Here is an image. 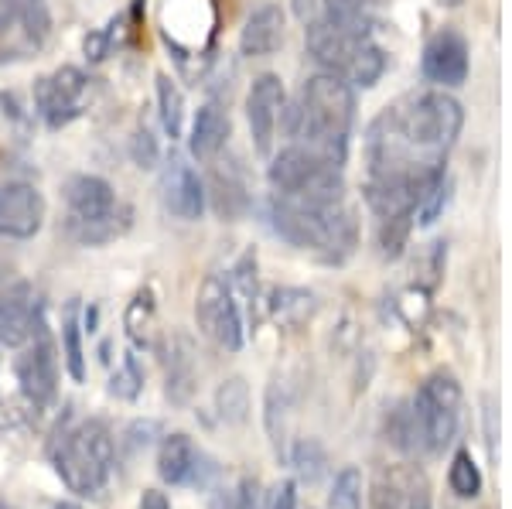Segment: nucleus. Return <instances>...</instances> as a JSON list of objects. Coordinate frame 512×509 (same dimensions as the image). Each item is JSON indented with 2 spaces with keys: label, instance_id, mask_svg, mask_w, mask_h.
Instances as JSON below:
<instances>
[{
  "label": "nucleus",
  "instance_id": "f257e3e1",
  "mask_svg": "<svg viewBox=\"0 0 512 509\" xmlns=\"http://www.w3.org/2000/svg\"><path fill=\"white\" fill-rule=\"evenodd\" d=\"M280 120L294 137V144H304L325 154L328 161L345 164L355 123V89L335 72H318L304 82L297 100L284 106Z\"/></svg>",
  "mask_w": 512,
  "mask_h": 509
},
{
  "label": "nucleus",
  "instance_id": "f03ea898",
  "mask_svg": "<svg viewBox=\"0 0 512 509\" xmlns=\"http://www.w3.org/2000/svg\"><path fill=\"white\" fill-rule=\"evenodd\" d=\"M461 424V387L451 373H431L407 404L390 410L386 434L403 455H441Z\"/></svg>",
  "mask_w": 512,
  "mask_h": 509
},
{
  "label": "nucleus",
  "instance_id": "7ed1b4c3",
  "mask_svg": "<svg viewBox=\"0 0 512 509\" xmlns=\"http://www.w3.org/2000/svg\"><path fill=\"white\" fill-rule=\"evenodd\" d=\"M267 219L280 240L297 246V250H311L325 264L349 260L355 243H359V223H355V212L345 205V199L304 202V199L270 195Z\"/></svg>",
  "mask_w": 512,
  "mask_h": 509
},
{
  "label": "nucleus",
  "instance_id": "20e7f679",
  "mask_svg": "<svg viewBox=\"0 0 512 509\" xmlns=\"http://www.w3.org/2000/svg\"><path fill=\"white\" fill-rule=\"evenodd\" d=\"M65 236L79 246H103L127 233L130 209L117 199L113 185L99 175H72L62 188Z\"/></svg>",
  "mask_w": 512,
  "mask_h": 509
},
{
  "label": "nucleus",
  "instance_id": "39448f33",
  "mask_svg": "<svg viewBox=\"0 0 512 509\" xmlns=\"http://www.w3.org/2000/svg\"><path fill=\"white\" fill-rule=\"evenodd\" d=\"M55 475L65 482V489L76 496H99L106 489L117 465V445L103 421H82L72 431H62V438L52 448Z\"/></svg>",
  "mask_w": 512,
  "mask_h": 509
},
{
  "label": "nucleus",
  "instance_id": "423d86ee",
  "mask_svg": "<svg viewBox=\"0 0 512 509\" xmlns=\"http://www.w3.org/2000/svg\"><path fill=\"white\" fill-rule=\"evenodd\" d=\"M267 182L274 195L304 202H342L345 199V178L342 164L328 161L325 154L311 151L304 144H291L270 158Z\"/></svg>",
  "mask_w": 512,
  "mask_h": 509
},
{
  "label": "nucleus",
  "instance_id": "0eeeda50",
  "mask_svg": "<svg viewBox=\"0 0 512 509\" xmlns=\"http://www.w3.org/2000/svg\"><path fill=\"white\" fill-rule=\"evenodd\" d=\"M195 322L202 328V335H209L219 349L239 352L246 339L243 325V308L236 301V287L229 284V277H205V284L198 287L195 298Z\"/></svg>",
  "mask_w": 512,
  "mask_h": 509
},
{
  "label": "nucleus",
  "instance_id": "6e6552de",
  "mask_svg": "<svg viewBox=\"0 0 512 509\" xmlns=\"http://www.w3.org/2000/svg\"><path fill=\"white\" fill-rule=\"evenodd\" d=\"M308 38V55L321 65V72H335V76H345L349 65L359 59L362 48L373 41L369 35V18L359 21H328V18H315L304 31Z\"/></svg>",
  "mask_w": 512,
  "mask_h": 509
},
{
  "label": "nucleus",
  "instance_id": "1a4fd4ad",
  "mask_svg": "<svg viewBox=\"0 0 512 509\" xmlns=\"http://www.w3.org/2000/svg\"><path fill=\"white\" fill-rule=\"evenodd\" d=\"M52 31L45 0H0V62L31 59Z\"/></svg>",
  "mask_w": 512,
  "mask_h": 509
},
{
  "label": "nucleus",
  "instance_id": "9d476101",
  "mask_svg": "<svg viewBox=\"0 0 512 509\" xmlns=\"http://www.w3.org/2000/svg\"><path fill=\"white\" fill-rule=\"evenodd\" d=\"M86 93L89 79L82 76L76 65H62V69L48 72V76L35 82V110L48 130H62L82 113Z\"/></svg>",
  "mask_w": 512,
  "mask_h": 509
},
{
  "label": "nucleus",
  "instance_id": "9b49d317",
  "mask_svg": "<svg viewBox=\"0 0 512 509\" xmlns=\"http://www.w3.org/2000/svg\"><path fill=\"white\" fill-rule=\"evenodd\" d=\"M14 373H18L24 397L35 407H48L55 400V393H59V349H55L45 325L24 342L21 356L14 359Z\"/></svg>",
  "mask_w": 512,
  "mask_h": 509
},
{
  "label": "nucleus",
  "instance_id": "f8f14e48",
  "mask_svg": "<svg viewBox=\"0 0 512 509\" xmlns=\"http://www.w3.org/2000/svg\"><path fill=\"white\" fill-rule=\"evenodd\" d=\"M284 106H287L284 79L274 76V72H263V76L253 79L250 96H246V123H250L256 154L274 151L277 123L284 117Z\"/></svg>",
  "mask_w": 512,
  "mask_h": 509
},
{
  "label": "nucleus",
  "instance_id": "ddd939ff",
  "mask_svg": "<svg viewBox=\"0 0 512 509\" xmlns=\"http://www.w3.org/2000/svg\"><path fill=\"white\" fill-rule=\"evenodd\" d=\"M45 325L35 284L7 281L0 287V346L21 349Z\"/></svg>",
  "mask_w": 512,
  "mask_h": 509
},
{
  "label": "nucleus",
  "instance_id": "4468645a",
  "mask_svg": "<svg viewBox=\"0 0 512 509\" xmlns=\"http://www.w3.org/2000/svg\"><path fill=\"white\" fill-rule=\"evenodd\" d=\"M472 59H468V41L454 28H441L427 38L420 55V72L434 89H458L468 79Z\"/></svg>",
  "mask_w": 512,
  "mask_h": 509
},
{
  "label": "nucleus",
  "instance_id": "2eb2a0df",
  "mask_svg": "<svg viewBox=\"0 0 512 509\" xmlns=\"http://www.w3.org/2000/svg\"><path fill=\"white\" fill-rule=\"evenodd\" d=\"M45 223V199L35 185H0V240H31Z\"/></svg>",
  "mask_w": 512,
  "mask_h": 509
},
{
  "label": "nucleus",
  "instance_id": "dca6fc26",
  "mask_svg": "<svg viewBox=\"0 0 512 509\" xmlns=\"http://www.w3.org/2000/svg\"><path fill=\"white\" fill-rule=\"evenodd\" d=\"M161 199H164V209H168L175 219H181V223L202 219L205 185L192 164H185L178 158L168 161V168H164V175H161Z\"/></svg>",
  "mask_w": 512,
  "mask_h": 509
},
{
  "label": "nucleus",
  "instance_id": "f3484780",
  "mask_svg": "<svg viewBox=\"0 0 512 509\" xmlns=\"http://www.w3.org/2000/svg\"><path fill=\"white\" fill-rule=\"evenodd\" d=\"M284 11L277 4H260L256 11L246 18L243 35H239V52L246 59H267L284 45Z\"/></svg>",
  "mask_w": 512,
  "mask_h": 509
},
{
  "label": "nucleus",
  "instance_id": "a211bd4d",
  "mask_svg": "<svg viewBox=\"0 0 512 509\" xmlns=\"http://www.w3.org/2000/svg\"><path fill=\"white\" fill-rule=\"evenodd\" d=\"M229 141V117L226 110H219L216 103H205L202 110L195 113L192 123V137H188V147L198 161H212L216 154L226 147Z\"/></svg>",
  "mask_w": 512,
  "mask_h": 509
},
{
  "label": "nucleus",
  "instance_id": "6ab92c4d",
  "mask_svg": "<svg viewBox=\"0 0 512 509\" xmlns=\"http://www.w3.org/2000/svg\"><path fill=\"white\" fill-rule=\"evenodd\" d=\"M198 455H202V451L192 445L188 434H181V431L168 434L158 451V475L168 482V486H188L195 465H198Z\"/></svg>",
  "mask_w": 512,
  "mask_h": 509
},
{
  "label": "nucleus",
  "instance_id": "aec40b11",
  "mask_svg": "<svg viewBox=\"0 0 512 509\" xmlns=\"http://www.w3.org/2000/svg\"><path fill=\"white\" fill-rule=\"evenodd\" d=\"M195 383V346L188 335H175V346L168 349V400L171 404H188L195 393Z\"/></svg>",
  "mask_w": 512,
  "mask_h": 509
},
{
  "label": "nucleus",
  "instance_id": "412c9836",
  "mask_svg": "<svg viewBox=\"0 0 512 509\" xmlns=\"http://www.w3.org/2000/svg\"><path fill=\"white\" fill-rule=\"evenodd\" d=\"M417 475H403L396 469H379L373 479V489H369V506L373 509H407L410 499V486H414Z\"/></svg>",
  "mask_w": 512,
  "mask_h": 509
},
{
  "label": "nucleus",
  "instance_id": "4be33fe9",
  "mask_svg": "<svg viewBox=\"0 0 512 509\" xmlns=\"http://www.w3.org/2000/svg\"><path fill=\"white\" fill-rule=\"evenodd\" d=\"M62 356L65 369L76 383L86 380V352H82V325H79V301H69L62 315Z\"/></svg>",
  "mask_w": 512,
  "mask_h": 509
},
{
  "label": "nucleus",
  "instance_id": "5701e85b",
  "mask_svg": "<svg viewBox=\"0 0 512 509\" xmlns=\"http://www.w3.org/2000/svg\"><path fill=\"white\" fill-rule=\"evenodd\" d=\"M216 410L226 424H243L250 414V387H246L243 376H229L222 380V387L216 390Z\"/></svg>",
  "mask_w": 512,
  "mask_h": 509
},
{
  "label": "nucleus",
  "instance_id": "b1692460",
  "mask_svg": "<svg viewBox=\"0 0 512 509\" xmlns=\"http://www.w3.org/2000/svg\"><path fill=\"white\" fill-rule=\"evenodd\" d=\"M386 65H390V59H386V52L376 45V41H369L366 48H362V55L349 65V72H345V82H349L352 89H369L376 86L379 79H383Z\"/></svg>",
  "mask_w": 512,
  "mask_h": 509
},
{
  "label": "nucleus",
  "instance_id": "393cba45",
  "mask_svg": "<svg viewBox=\"0 0 512 509\" xmlns=\"http://www.w3.org/2000/svg\"><path fill=\"white\" fill-rule=\"evenodd\" d=\"M209 509H263V492L253 475H243L236 486L216 489L209 499Z\"/></svg>",
  "mask_w": 512,
  "mask_h": 509
},
{
  "label": "nucleus",
  "instance_id": "a878e982",
  "mask_svg": "<svg viewBox=\"0 0 512 509\" xmlns=\"http://www.w3.org/2000/svg\"><path fill=\"white\" fill-rule=\"evenodd\" d=\"M158 106H161V123L168 130V137L175 141L185 130V96L181 89L175 86V79L168 76H158Z\"/></svg>",
  "mask_w": 512,
  "mask_h": 509
},
{
  "label": "nucleus",
  "instance_id": "bb28decb",
  "mask_svg": "<svg viewBox=\"0 0 512 509\" xmlns=\"http://www.w3.org/2000/svg\"><path fill=\"white\" fill-rule=\"evenodd\" d=\"M287 407H291V383H287V376H274V383H270L267 390V431L270 438H274L277 451L284 448V414Z\"/></svg>",
  "mask_w": 512,
  "mask_h": 509
},
{
  "label": "nucleus",
  "instance_id": "cd10ccee",
  "mask_svg": "<svg viewBox=\"0 0 512 509\" xmlns=\"http://www.w3.org/2000/svg\"><path fill=\"white\" fill-rule=\"evenodd\" d=\"M311 311H315V294L291 291V287H284V291H274V318H277V322L297 325V322H304Z\"/></svg>",
  "mask_w": 512,
  "mask_h": 509
},
{
  "label": "nucleus",
  "instance_id": "c85d7f7f",
  "mask_svg": "<svg viewBox=\"0 0 512 509\" xmlns=\"http://www.w3.org/2000/svg\"><path fill=\"white\" fill-rule=\"evenodd\" d=\"M448 482L461 499H475L478 492H482V472H478L475 458L468 455V451H458V455H454Z\"/></svg>",
  "mask_w": 512,
  "mask_h": 509
},
{
  "label": "nucleus",
  "instance_id": "c756f323",
  "mask_svg": "<svg viewBox=\"0 0 512 509\" xmlns=\"http://www.w3.org/2000/svg\"><path fill=\"white\" fill-rule=\"evenodd\" d=\"M291 465L297 469V475H301L304 482H318L321 472H325L328 465V455L325 448L318 445V441H297L294 451H291Z\"/></svg>",
  "mask_w": 512,
  "mask_h": 509
},
{
  "label": "nucleus",
  "instance_id": "7c9ffc66",
  "mask_svg": "<svg viewBox=\"0 0 512 509\" xmlns=\"http://www.w3.org/2000/svg\"><path fill=\"white\" fill-rule=\"evenodd\" d=\"M140 390H144V373H140L134 352H127V356H123V366L113 373V380H110V393L120 400H137Z\"/></svg>",
  "mask_w": 512,
  "mask_h": 509
},
{
  "label": "nucleus",
  "instance_id": "2f4dec72",
  "mask_svg": "<svg viewBox=\"0 0 512 509\" xmlns=\"http://www.w3.org/2000/svg\"><path fill=\"white\" fill-rule=\"evenodd\" d=\"M151 318H154V298L144 287V291H137V298L130 301V308H127V332L137 346L147 339V325H151Z\"/></svg>",
  "mask_w": 512,
  "mask_h": 509
},
{
  "label": "nucleus",
  "instance_id": "473e14b6",
  "mask_svg": "<svg viewBox=\"0 0 512 509\" xmlns=\"http://www.w3.org/2000/svg\"><path fill=\"white\" fill-rule=\"evenodd\" d=\"M359 503H362V475L355 469L338 472L332 486V509H359Z\"/></svg>",
  "mask_w": 512,
  "mask_h": 509
},
{
  "label": "nucleus",
  "instance_id": "72a5a7b5",
  "mask_svg": "<svg viewBox=\"0 0 512 509\" xmlns=\"http://www.w3.org/2000/svg\"><path fill=\"white\" fill-rule=\"evenodd\" d=\"M369 0H321V18L328 21H359L366 18Z\"/></svg>",
  "mask_w": 512,
  "mask_h": 509
},
{
  "label": "nucleus",
  "instance_id": "f704fd0d",
  "mask_svg": "<svg viewBox=\"0 0 512 509\" xmlns=\"http://www.w3.org/2000/svg\"><path fill=\"white\" fill-rule=\"evenodd\" d=\"M134 161L140 168H154L158 164V144H154V137L147 130H137L134 137Z\"/></svg>",
  "mask_w": 512,
  "mask_h": 509
},
{
  "label": "nucleus",
  "instance_id": "c9c22d12",
  "mask_svg": "<svg viewBox=\"0 0 512 509\" xmlns=\"http://www.w3.org/2000/svg\"><path fill=\"white\" fill-rule=\"evenodd\" d=\"M267 509H297V486L294 482H280L274 489V496H270Z\"/></svg>",
  "mask_w": 512,
  "mask_h": 509
},
{
  "label": "nucleus",
  "instance_id": "e433bc0d",
  "mask_svg": "<svg viewBox=\"0 0 512 509\" xmlns=\"http://www.w3.org/2000/svg\"><path fill=\"white\" fill-rule=\"evenodd\" d=\"M106 52H110V38H106V31H93V35H86V55L93 62H103Z\"/></svg>",
  "mask_w": 512,
  "mask_h": 509
},
{
  "label": "nucleus",
  "instance_id": "4c0bfd02",
  "mask_svg": "<svg viewBox=\"0 0 512 509\" xmlns=\"http://www.w3.org/2000/svg\"><path fill=\"white\" fill-rule=\"evenodd\" d=\"M407 509H431V492H427V482L414 479V486H410V499H407Z\"/></svg>",
  "mask_w": 512,
  "mask_h": 509
},
{
  "label": "nucleus",
  "instance_id": "58836bf2",
  "mask_svg": "<svg viewBox=\"0 0 512 509\" xmlns=\"http://www.w3.org/2000/svg\"><path fill=\"white\" fill-rule=\"evenodd\" d=\"M485 434H489V448H492V455L499 448H495V438H499V428H495V400L492 397H485Z\"/></svg>",
  "mask_w": 512,
  "mask_h": 509
},
{
  "label": "nucleus",
  "instance_id": "ea45409f",
  "mask_svg": "<svg viewBox=\"0 0 512 509\" xmlns=\"http://www.w3.org/2000/svg\"><path fill=\"white\" fill-rule=\"evenodd\" d=\"M140 509H171V503L161 489H144V496H140Z\"/></svg>",
  "mask_w": 512,
  "mask_h": 509
},
{
  "label": "nucleus",
  "instance_id": "a19ab883",
  "mask_svg": "<svg viewBox=\"0 0 512 509\" xmlns=\"http://www.w3.org/2000/svg\"><path fill=\"white\" fill-rule=\"evenodd\" d=\"M315 4H318V0H294V14H297V18L308 21V14L315 11Z\"/></svg>",
  "mask_w": 512,
  "mask_h": 509
},
{
  "label": "nucleus",
  "instance_id": "79ce46f5",
  "mask_svg": "<svg viewBox=\"0 0 512 509\" xmlns=\"http://www.w3.org/2000/svg\"><path fill=\"white\" fill-rule=\"evenodd\" d=\"M11 274H14V264L4 257V253H0V287H4L7 281H11Z\"/></svg>",
  "mask_w": 512,
  "mask_h": 509
},
{
  "label": "nucleus",
  "instance_id": "37998d69",
  "mask_svg": "<svg viewBox=\"0 0 512 509\" xmlns=\"http://www.w3.org/2000/svg\"><path fill=\"white\" fill-rule=\"evenodd\" d=\"M55 509H82L79 503H55Z\"/></svg>",
  "mask_w": 512,
  "mask_h": 509
},
{
  "label": "nucleus",
  "instance_id": "c03bdc74",
  "mask_svg": "<svg viewBox=\"0 0 512 509\" xmlns=\"http://www.w3.org/2000/svg\"><path fill=\"white\" fill-rule=\"evenodd\" d=\"M0 509H14V506H11V503H7V499H4V496H0Z\"/></svg>",
  "mask_w": 512,
  "mask_h": 509
}]
</instances>
